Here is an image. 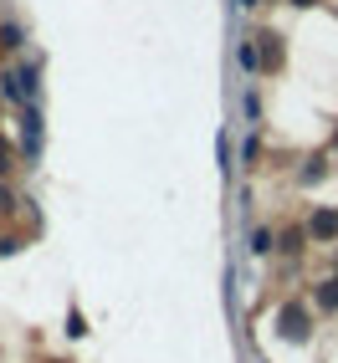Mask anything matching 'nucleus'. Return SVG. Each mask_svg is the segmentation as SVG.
<instances>
[{
    "label": "nucleus",
    "instance_id": "nucleus-11",
    "mask_svg": "<svg viewBox=\"0 0 338 363\" xmlns=\"http://www.w3.org/2000/svg\"><path fill=\"white\" fill-rule=\"evenodd\" d=\"M11 169H16V164H11V143H6V138H0V179H6V174H11Z\"/></svg>",
    "mask_w": 338,
    "mask_h": 363
},
{
    "label": "nucleus",
    "instance_id": "nucleus-1",
    "mask_svg": "<svg viewBox=\"0 0 338 363\" xmlns=\"http://www.w3.org/2000/svg\"><path fill=\"white\" fill-rule=\"evenodd\" d=\"M0 92H6L16 108H36V92H41L36 62H21V67H11V72H0Z\"/></svg>",
    "mask_w": 338,
    "mask_h": 363
},
{
    "label": "nucleus",
    "instance_id": "nucleus-13",
    "mask_svg": "<svg viewBox=\"0 0 338 363\" xmlns=\"http://www.w3.org/2000/svg\"><path fill=\"white\" fill-rule=\"evenodd\" d=\"M236 6H241V11H256V6H261V0H236Z\"/></svg>",
    "mask_w": 338,
    "mask_h": 363
},
{
    "label": "nucleus",
    "instance_id": "nucleus-14",
    "mask_svg": "<svg viewBox=\"0 0 338 363\" xmlns=\"http://www.w3.org/2000/svg\"><path fill=\"white\" fill-rule=\"evenodd\" d=\"M287 6H318V0H287Z\"/></svg>",
    "mask_w": 338,
    "mask_h": 363
},
{
    "label": "nucleus",
    "instance_id": "nucleus-9",
    "mask_svg": "<svg viewBox=\"0 0 338 363\" xmlns=\"http://www.w3.org/2000/svg\"><path fill=\"white\" fill-rule=\"evenodd\" d=\"M302 240H307V230H282V235H277V246H282L287 256H298V251H302Z\"/></svg>",
    "mask_w": 338,
    "mask_h": 363
},
{
    "label": "nucleus",
    "instance_id": "nucleus-7",
    "mask_svg": "<svg viewBox=\"0 0 338 363\" xmlns=\"http://www.w3.org/2000/svg\"><path fill=\"white\" fill-rule=\"evenodd\" d=\"M0 46H6V52H21V46H26V31H21V21H6V26H0Z\"/></svg>",
    "mask_w": 338,
    "mask_h": 363
},
{
    "label": "nucleus",
    "instance_id": "nucleus-6",
    "mask_svg": "<svg viewBox=\"0 0 338 363\" xmlns=\"http://www.w3.org/2000/svg\"><path fill=\"white\" fill-rule=\"evenodd\" d=\"M312 302H318L323 312H338V277H328V281H318V292H312Z\"/></svg>",
    "mask_w": 338,
    "mask_h": 363
},
{
    "label": "nucleus",
    "instance_id": "nucleus-5",
    "mask_svg": "<svg viewBox=\"0 0 338 363\" xmlns=\"http://www.w3.org/2000/svg\"><path fill=\"white\" fill-rule=\"evenodd\" d=\"M236 67H241V72H251V77H261V57H256V36L236 46Z\"/></svg>",
    "mask_w": 338,
    "mask_h": 363
},
{
    "label": "nucleus",
    "instance_id": "nucleus-10",
    "mask_svg": "<svg viewBox=\"0 0 338 363\" xmlns=\"http://www.w3.org/2000/svg\"><path fill=\"white\" fill-rule=\"evenodd\" d=\"M251 251L267 256V251H272V230H251Z\"/></svg>",
    "mask_w": 338,
    "mask_h": 363
},
{
    "label": "nucleus",
    "instance_id": "nucleus-12",
    "mask_svg": "<svg viewBox=\"0 0 338 363\" xmlns=\"http://www.w3.org/2000/svg\"><path fill=\"white\" fill-rule=\"evenodd\" d=\"M241 108H246V123H256V92L246 87V98H241Z\"/></svg>",
    "mask_w": 338,
    "mask_h": 363
},
{
    "label": "nucleus",
    "instance_id": "nucleus-2",
    "mask_svg": "<svg viewBox=\"0 0 338 363\" xmlns=\"http://www.w3.org/2000/svg\"><path fill=\"white\" fill-rule=\"evenodd\" d=\"M256 57H261V77H277V72H282V36L261 31L256 36Z\"/></svg>",
    "mask_w": 338,
    "mask_h": 363
},
{
    "label": "nucleus",
    "instance_id": "nucleus-8",
    "mask_svg": "<svg viewBox=\"0 0 338 363\" xmlns=\"http://www.w3.org/2000/svg\"><path fill=\"white\" fill-rule=\"evenodd\" d=\"M318 179H328V154H312L302 169V184H318Z\"/></svg>",
    "mask_w": 338,
    "mask_h": 363
},
{
    "label": "nucleus",
    "instance_id": "nucleus-4",
    "mask_svg": "<svg viewBox=\"0 0 338 363\" xmlns=\"http://www.w3.org/2000/svg\"><path fill=\"white\" fill-rule=\"evenodd\" d=\"M21 123H26V138H21V159L41 154V108H21Z\"/></svg>",
    "mask_w": 338,
    "mask_h": 363
},
{
    "label": "nucleus",
    "instance_id": "nucleus-3",
    "mask_svg": "<svg viewBox=\"0 0 338 363\" xmlns=\"http://www.w3.org/2000/svg\"><path fill=\"white\" fill-rule=\"evenodd\" d=\"M307 240H338V210L333 205H318L307 215Z\"/></svg>",
    "mask_w": 338,
    "mask_h": 363
}]
</instances>
